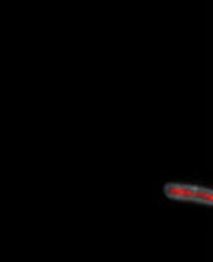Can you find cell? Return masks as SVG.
<instances>
[{
    "instance_id": "cell-1",
    "label": "cell",
    "mask_w": 213,
    "mask_h": 262,
    "mask_svg": "<svg viewBox=\"0 0 213 262\" xmlns=\"http://www.w3.org/2000/svg\"><path fill=\"white\" fill-rule=\"evenodd\" d=\"M163 193L171 200L193 201L206 205L213 204V193L206 187L191 186L184 183H166Z\"/></svg>"
}]
</instances>
